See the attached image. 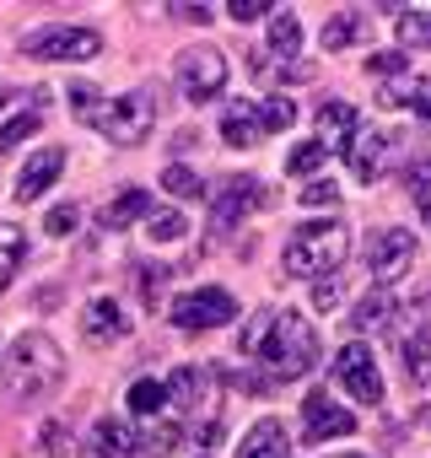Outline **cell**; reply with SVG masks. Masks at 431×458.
Wrapping results in <instances>:
<instances>
[{"label": "cell", "instance_id": "obj_1", "mask_svg": "<svg viewBox=\"0 0 431 458\" xmlns=\"http://www.w3.org/2000/svg\"><path fill=\"white\" fill-rule=\"evenodd\" d=\"M243 351H259V367L270 372V383L281 377H302L318 367V335L297 308H281L270 324H249Z\"/></svg>", "mask_w": 431, "mask_h": 458}, {"label": "cell", "instance_id": "obj_2", "mask_svg": "<svg viewBox=\"0 0 431 458\" xmlns=\"http://www.w3.org/2000/svg\"><path fill=\"white\" fill-rule=\"evenodd\" d=\"M60 372H65V356H60V345L44 329H28L22 340H12L6 356H0V388H6L12 399H33V394L55 388Z\"/></svg>", "mask_w": 431, "mask_h": 458}, {"label": "cell", "instance_id": "obj_3", "mask_svg": "<svg viewBox=\"0 0 431 458\" xmlns=\"http://www.w3.org/2000/svg\"><path fill=\"white\" fill-rule=\"evenodd\" d=\"M345 254H351V226L345 221H302L286 243V276H297V281L340 276Z\"/></svg>", "mask_w": 431, "mask_h": 458}, {"label": "cell", "instance_id": "obj_4", "mask_svg": "<svg viewBox=\"0 0 431 458\" xmlns=\"http://www.w3.org/2000/svg\"><path fill=\"white\" fill-rule=\"evenodd\" d=\"M87 124H97L114 146H140L156 124V103H151V92H124V98L97 103V114Z\"/></svg>", "mask_w": 431, "mask_h": 458}, {"label": "cell", "instance_id": "obj_5", "mask_svg": "<svg viewBox=\"0 0 431 458\" xmlns=\"http://www.w3.org/2000/svg\"><path fill=\"white\" fill-rule=\"evenodd\" d=\"M259 205H270V189L254 178V173H232L222 189L210 194V238H227V233H238V226L259 210Z\"/></svg>", "mask_w": 431, "mask_h": 458}, {"label": "cell", "instance_id": "obj_6", "mask_svg": "<svg viewBox=\"0 0 431 458\" xmlns=\"http://www.w3.org/2000/svg\"><path fill=\"white\" fill-rule=\"evenodd\" d=\"M173 81L189 103H210V98H222L227 87V60L216 55V49H183L173 60Z\"/></svg>", "mask_w": 431, "mask_h": 458}, {"label": "cell", "instance_id": "obj_7", "mask_svg": "<svg viewBox=\"0 0 431 458\" xmlns=\"http://www.w3.org/2000/svg\"><path fill=\"white\" fill-rule=\"evenodd\" d=\"M232 318H238V297L222 292V286H199V292H183V297L173 302V324H178L183 335L222 329V324H232Z\"/></svg>", "mask_w": 431, "mask_h": 458}, {"label": "cell", "instance_id": "obj_8", "mask_svg": "<svg viewBox=\"0 0 431 458\" xmlns=\"http://www.w3.org/2000/svg\"><path fill=\"white\" fill-rule=\"evenodd\" d=\"M22 55L28 60H97L103 38L92 28H38L22 38Z\"/></svg>", "mask_w": 431, "mask_h": 458}, {"label": "cell", "instance_id": "obj_9", "mask_svg": "<svg viewBox=\"0 0 431 458\" xmlns=\"http://www.w3.org/2000/svg\"><path fill=\"white\" fill-rule=\"evenodd\" d=\"M334 383L351 394V399H361V404H383V372H377V356L361 345V340H351V345H340V356H334Z\"/></svg>", "mask_w": 431, "mask_h": 458}, {"label": "cell", "instance_id": "obj_10", "mask_svg": "<svg viewBox=\"0 0 431 458\" xmlns=\"http://www.w3.org/2000/svg\"><path fill=\"white\" fill-rule=\"evenodd\" d=\"M367 270L383 286L399 281L404 270H415V233H404V226H383V233L372 238V249H367Z\"/></svg>", "mask_w": 431, "mask_h": 458}, {"label": "cell", "instance_id": "obj_11", "mask_svg": "<svg viewBox=\"0 0 431 458\" xmlns=\"http://www.w3.org/2000/svg\"><path fill=\"white\" fill-rule=\"evenodd\" d=\"M356 431V415L345 404H334L324 388H313L302 399V442H329V437H351Z\"/></svg>", "mask_w": 431, "mask_h": 458}, {"label": "cell", "instance_id": "obj_12", "mask_svg": "<svg viewBox=\"0 0 431 458\" xmlns=\"http://www.w3.org/2000/svg\"><path fill=\"white\" fill-rule=\"evenodd\" d=\"M81 335H87V345H119L130 335V313L114 297H97L87 308V318H81Z\"/></svg>", "mask_w": 431, "mask_h": 458}, {"label": "cell", "instance_id": "obj_13", "mask_svg": "<svg viewBox=\"0 0 431 458\" xmlns=\"http://www.w3.org/2000/svg\"><path fill=\"white\" fill-rule=\"evenodd\" d=\"M222 140L238 146V151L259 146V98H232L222 108Z\"/></svg>", "mask_w": 431, "mask_h": 458}, {"label": "cell", "instance_id": "obj_14", "mask_svg": "<svg viewBox=\"0 0 431 458\" xmlns=\"http://www.w3.org/2000/svg\"><path fill=\"white\" fill-rule=\"evenodd\" d=\"M388 135L383 130H356V140L345 146V162H351V173L361 178V183H372L377 173H383V157H388Z\"/></svg>", "mask_w": 431, "mask_h": 458}, {"label": "cell", "instance_id": "obj_15", "mask_svg": "<svg viewBox=\"0 0 431 458\" xmlns=\"http://www.w3.org/2000/svg\"><path fill=\"white\" fill-rule=\"evenodd\" d=\"M60 167H65V151H60V146L38 151V157H33V162L22 167L17 189H12V194H17V205H33V199H38V194H44V189H49V183L60 178Z\"/></svg>", "mask_w": 431, "mask_h": 458}, {"label": "cell", "instance_id": "obj_16", "mask_svg": "<svg viewBox=\"0 0 431 458\" xmlns=\"http://www.w3.org/2000/svg\"><path fill=\"white\" fill-rule=\"evenodd\" d=\"M356 130L361 124H356V108L351 103H324L318 108V146L324 151H345L356 140Z\"/></svg>", "mask_w": 431, "mask_h": 458}, {"label": "cell", "instance_id": "obj_17", "mask_svg": "<svg viewBox=\"0 0 431 458\" xmlns=\"http://www.w3.org/2000/svg\"><path fill=\"white\" fill-rule=\"evenodd\" d=\"M238 458H292V442H286V426H281L275 415H265V420H254V431H249V442L238 447Z\"/></svg>", "mask_w": 431, "mask_h": 458}, {"label": "cell", "instance_id": "obj_18", "mask_svg": "<svg viewBox=\"0 0 431 458\" xmlns=\"http://www.w3.org/2000/svg\"><path fill=\"white\" fill-rule=\"evenodd\" d=\"M151 210V194L146 189H119L103 210H97V226H108V233H119V226H130V221H140Z\"/></svg>", "mask_w": 431, "mask_h": 458}, {"label": "cell", "instance_id": "obj_19", "mask_svg": "<svg viewBox=\"0 0 431 458\" xmlns=\"http://www.w3.org/2000/svg\"><path fill=\"white\" fill-rule=\"evenodd\" d=\"M393 313H399V308H393V297L377 286V292H367V297L356 302V313H351V329H361V335H372V329H388V324H393Z\"/></svg>", "mask_w": 431, "mask_h": 458}, {"label": "cell", "instance_id": "obj_20", "mask_svg": "<svg viewBox=\"0 0 431 458\" xmlns=\"http://www.w3.org/2000/svg\"><path fill=\"white\" fill-rule=\"evenodd\" d=\"M97 453L103 458H140V437L119 420H97Z\"/></svg>", "mask_w": 431, "mask_h": 458}, {"label": "cell", "instance_id": "obj_21", "mask_svg": "<svg viewBox=\"0 0 431 458\" xmlns=\"http://www.w3.org/2000/svg\"><path fill=\"white\" fill-rule=\"evenodd\" d=\"M265 38H270V55H297V49H302V22H297L292 12H281V6H275V12H270V33H265Z\"/></svg>", "mask_w": 431, "mask_h": 458}, {"label": "cell", "instance_id": "obj_22", "mask_svg": "<svg viewBox=\"0 0 431 458\" xmlns=\"http://www.w3.org/2000/svg\"><path fill=\"white\" fill-rule=\"evenodd\" d=\"M22 249H28V238H22V226H17V221H0V292L12 286V270H17Z\"/></svg>", "mask_w": 431, "mask_h": 458}, {"label": "cell", "instance_id": "obj_23", "mask_svg": "<svg viewBox=\"0 0 431 458\" xmlns=\"http://www.w3.org/2000/svg\"><path fill=\"white\" fill-rule=\"evenodd\" d=\"M44 124V108H22V114H12L6 124H0V157H6V151H17L33 130Z\"/></svg>", "mask_w": 431, "mask_h": 458}, {"label": "cell", "instance_id": "obj_24", "mask_svg": "<svg viewBox=\"0 0 431 458\" xmlns=\"http://www.w3.org/2000/svg\"><path fill=\"white\" fill-rule=\"evenodd\" d=\"M399 44H404V49H431V12L399 6Z\"/></svg>", "mask_w": 431, "mask_h": 458}, {"label": "cell", "instance_id": "obj_25", "mask_svg": "<svg viewBox=\"0 0 431 458\" xmlns=\"http://www.w3.org/2000/svg\"><path fill=\"white\" fill-rule=\"evenodd\" d=\"M404 367H410L415 383H431V329H420V335L404 340Z\"/></svg>", "mask_w": 431, "mask_h": 458}, {"label": "cell", "instance_id": "obj_26", "mask_svg": "<svg viewBox=\"0 0 431 458\" xmlns=\"http://www.w3.org/2000/svg\"><path fill=\"white\" fill-rule=\"evenodd\" d=\"M367 38V22L361 17H334L329 28H324V49H351V44H361Z\"/></svg>", "mask_w": 431, "mask_h": 458}, {"label": "cell", "instance_id": "obj_27", "mask_svg": "<svg viewBox=\"0 0 431 458\" xmlns=\"http://www.w3.org/2000/svg\"><path fill=\"white\" fill-rule=\"evenodd\" d=\"M292 119H297V103H292V98H259V135L286 130Z\"/></svg>", "mask_w": 431, "mask_h": 458}, {"label": "cell", "instance_id": "obj_28", "mask_svg": "<svg viewBox=\"0 0 431 458\" xmlns=\"http://www.w3.org/2000/svg\"><path fill=\"white\" fill-rule=\"evenodd\" d=\"M162 189H167V194H178V199H205V183H199L189 167H173V162L162 167Z\"/></svg>", "mask_w": 431, "mask_h": 458}, {"label": "cell", "instance_id": "obj_29", "mask_svg": "<svg viewBox=\"0 0 431 458\" xmlns=\"http://www.w3.org/2000/svg\"><path fill=\"white\" fill-rule=\"evenodd\" d=\"M167 404V394H162V383H151V377H140V383H130V410L135 415H156Z\"/></svg>", "mask_w": 431, "mask_h": 458}, {"label": "cell", "instance_id": "obj_30", "mask_svg": "<svg viewBox=\"0 0 431 458\" xmlns=\"http://www.w3.org/2000/svg\"><path fill=\"white\" fill-rule=\"evenodd\" d=\"M183 238H189V221H183L178 210L151 216V243H183Z\"/></svg>", "mask_w": 431, "mask_h": 458}, {"label": "cell", "instance_id": "obj_31", "mask_svg": "<svg viewBox=\"0 0 431 458\" xmlns=\"http://www.w3.org/2000/svg\"><path fill=\"white\" fill-rule=\"evenodd\" d=\"M162 394L173 399V404H194L199 399V372H189V367H178L167 383H162Z\"/></svg>", "mask_w": 431, "mask_h": 458}, {"label": "cell", "instance_id": "obj_32", "mask_svg": "<svg viewBox=\"0 0 431 458\" xmlns=\"http://www.w3.org/2000/svg\"><path fill=\"white\" fill-rule=\"evenodd\" d=\"M65 98H71L76 119H92V114H97V103H103V92H97V87H87V81H71V87H65Z\"/></svg>", "mask_w": 431, "mask_h": 458}, {"label": "cell", "instance_id": "obj_33", "mask_svg": "<svg viewBox=\"0 0 431 458\" xmlns=\"http://www.w3.org/2000/svg\"><path fill=\"white\" fill-rule=\"evenodd\" d=\"M324 157H329V151H324L318 140H308V146H292V157H286V173H297V178H302V173H313Z\"/></svg>", "mask_w": 431, "mask_h": 458}, {"label": "cell", "instance_id": "obj_34", "mask_svg": "<svg viewBox=\"0 0 431 458\" xmlns=\"http://www.w3.org/2000/svg\"><path fill=\"white\" fill-rule=\"evenodd\" d=\"M173 270H162V265H140V302L146 308H156L162 302V281H167Z\"/></svg>", "mask_w": 431, "mask_h": 458}, {"label": "cell", "instance_id": "obj_35", "mask_svg": "<svg viewBox=\"0 0 431 458\" xmlns=\"http://www.w3.org/2000/svg\"><path fill=\"white\" fill-rule=\"evenodd\" d=\"M178 442H183V431H178V426H156V431H146V437H140V453H173Z\"/></svg>", "mask_w": 431, "mask_h": 458}, {"label": "cell", "instance_id": "obj_36", "mask_svg": "<svg viewBox=\"0 0 431 458\" xmlns=\"http://www.w3.org/2000/svg\"><path fill=\"white\" fill-rule=\"evenodd\" d=\"M340 199V183L334 178H313V183H302V205H334Z\"/></svg>", "mask_w": 431, "mask_h": 458}, {"label": "cell", "instance_id": "obj_37", "mask_svg": "<svg viewBox=\"0 0 431 458\" xmlns=\"http://www.w3.org/2000/svg\"><path fill=\"white\" fill-rule=\"evenodd\" d=\"M38 442L55 453V458H71V431L60 426V420H44V431H38Z\"/></svg>", "mask_w": 431, "mask_h": 458}, {"label": "cell", "instance_id": "obj_38", "mask_svg": "<svg viewBox=\"0 0 431 458\" xmlns=\"http://www.w3.org/2000/svg\"><path fill=\"white\" fill-rule=\"evenodd\" d=\"M227 12H232V22H259V17H270L275 6H270V0H227Z\"/></svg>", "mask_w": 431, "mask_h": 458}, {"label": "cell", "instance_id": "obj_39", "mask_svg": "<svg viewBox=\"0 0 431 458\" xmlns=\"http://www.w3.org/2000/svg\"><path fill=\"white\" fill-rule=\"evenodd\" d=\"M340 297H345V286H340V276H329V281H318V286H313V308H318V313H329V308H340Z\"/></svg>", "mask_w": 431, "mask_h": 458}, {"label": "cell", "instance_id": "obj_40", "mask_svg": "<svg viewBox=\"0 0 431 458\" xmlns=\"http://www.w3.org/2000/svg\"><path fill=\"white\" fill-rule=\"evenodd\" d=\"M44 226H49V238H71L76 233V205H55Z\"/></svg>", "mask_w": 431, "mask_h": 458}, {"label": "cell", "instance_id": "obj_41", "mask_svg": "<svg viewBox=\"0 0 431 458\" xmlns=\"http://www.w3.org/2000/svg\"><path fill=\"white\" fill-rule=\"evenodd\" d=\"M410 98H415V81H393V87H383V92H377V103H383V108H404Z\"/></svg>", "mask_w": 431, "mask_h": 458}, {"label": "cell", "instance_id": "obj_42", "mask_svg": "<svg viewBox=\"0 0 431 458\" xmlns=\"http://www.w3.org/2000/svg\"><path fill=\"white\" fill-rule=\"evenodd\" d=\"M367 71H372V76H404V55H372Z\"/></svg>", "mask_w": 431, "mask_h": 458}, {"label": "cell", "instance_id": "obj_43", "mask_svg": "<svg viewBox=\"0 0 431 458\" xmlns=\"http://www.w3.org/2000/svg\"><path fill=\"white\" fill-rule=\"evenodd\" d=\"M410 103H415V114L431 124V81H415V98H410Z\"/></svg>", "mask_w": 431, "mask_h": 458}, {"label": "cell", "instance_id": "obj_44", "mask_svg": "<svg viewBox=\"0 0 431 458\" xmlns=\"http://www.w3.org/2000/svg\"><path fill=\"white\" fill-rule=\"evenodd\" d=\"M173 12H178L183 22H194V28H205V22H210V6H173Z\"/></svg>", "mask_w": 431, "mask_h": 458}, {"label": "cell", "instance_id": "obj_45", "mask_svg": "<svg viewBox=\"0 0 431 458\" xmlns=\"http://www.w3.org/2000/svg\"><path fill=\"white\" fill-rule=\"evenodd\" d=\"M199 442H205V447H216V442H222V415H216V420L199 431Z\"/></svg>", "mask_w": 431, "mask_h": 458}, {"label": "cell", "instance_id": "obj_46", "mask_svg": "<svg viewBox=\"0 0 431 458\" xmlns=\"http://www.w3.org/2000/svg\"><path fill=\"white\" fill-rule=\"evenodd\" d=\"M415 313H420V318L431 324V292H420V302H415Z\"/></svg>", "mask_w": 431, "mask_h": 458}, {"label": "cell", "instance_id": "obj_47", "mask_svg": "<svg viewBox=\"0 0 431 458\" xmlns=\"http://www.w3.org/2000/svg\"><path fill=\"white\" fill-rule=\"evenodd\" d=\"M420 216H426V221H431V189H426V194H420Z\"/></svg>", "mask_w": 431, "mask_h": 458}, {"label": "cell", "instance_id": "obj_48", "mask_svg": "<svg viewBox=\"0 0 431 458\" xmlns=\"http://www.w3.org/2000/svg\"><path fill=\"white\" fill-rule=\"evenodd\" d=\"M12 98H17V92H6V87H0V108H6V103H12Z\"/></svg>", "mask_w": 431, "mask_h": 458}, {"label": "cell", "instance_id": "obj_49", "mask_svg": "<svg viewBox=\"0 0 431 458\" xmlns=\"http://www.w3.org/2000/svg\"><path fill=\"white\" fill-rule=\"evenodd\" d=\"M81 458H103V453H97V447H92V453H81Z\"/></svg>", "mask_w": 431, "mask_h": 458}, {"label": "cell", "instance_id": "obj_50", "mask_svg": "<svg viewBox=\"0 0 431 458\" xmlns=\"http://www.w3.org/2000/svg\"><path fill=\"white\" fill-rule=\"evenodd\" d=\"M351 458H356V453H351Z\"/></svg>", "mask_w": 431, "mask_h": 458}]
</instances>
